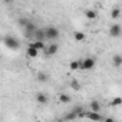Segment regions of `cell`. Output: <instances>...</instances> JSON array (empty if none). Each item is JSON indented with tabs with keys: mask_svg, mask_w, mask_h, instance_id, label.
Here are the masks:
<instances>
[{
	"mask_svg": "<svg viewBox=\"0 0 122 122\" xmlns=\"http://www.w3.org/2000/svg\"><path fill=\"white\" fill-rule=\"evenodd\" d=\"M112 65H113L115 68H119V66L122 65V56H121V55H115V56H113V59H112Z\"/></svg>",
	"mask_w": 122,
	"mask_h": 122,
	"instance_id": "obj_10",
	"label": "cell"
},
{
	"mask_svg": "<svg viewBox=\"0 0 122 122\" xmlns=\"http://www.w3.org/2000/svg\"><path fill=\"white\" fill-rule=\"evenodd\" d=\"M59 101L62 102V103H69V102L72 101V98H71L69 95H66V93H62V95L59 96Z\"/></svg>",
	"mask_w": 122,
	"mask_h": 122,
	"instance_id": "obj_14",
	"label": "cell"
},
{
	"mask_svg": "<svg viewBox=\"0 0 122 122\" xmlns=\"http://www.w3.org/2000/svg\"><path fill=\"white\" fill-rule=\"evenodd\" d=\"M93 66H95V59L93 57L83 59V66H82L83 71H91V69H93Z\"/></svg>",
	"mask_w": 122,
	"mask_h": 122,
	"instance_id": "obj_4",
	"label": "cell"
},
{
	"mask_svg": "<svg viewBox=\"0 0 122 122\" xmlns=\"http://www.w3.org/2000/svg\"><path fill=\"white\" fill-rule=\"evenodd\" d=\"M57 49H59V46H57L56 43H52V45H49L43 52H45L46 55H50V56H52V55H56V53H57Z\"/></svg>",
	"mask_w": 122,
	"mask_h": 122,
	"instance_id": "obj_7",
	"label": "cell"
},
{
	"mask_svg": "<svg viewBox=\"0 0 122 122\" xmlns=\"http://www.w3.org/2000/svg\"><path fill=\"white\" fill-rule=\"evenodd\" d=\"M102 122H115V121H113L112 118H105V119H103Z\"/></svg>",
	"mask_w": 122,
	"mask_h": 122,
	"instance_id": "obj_24",
	"label": "cell"
},
{
	"mask_svg": "<svg viewBox=\"0 0 122 122\" xmlns=\"http://www.w3.org/2000/svg\"><path fill=\"white\" fill-rule=\"evenodd\" d=\"M83 39H85V35H83L82 32H76V33H75V40L81 42V40H83Z\"/></svg>",
	"mask_w": 122,
	"mask_h": 122,
	"instance_id": "obj_21",
	"label": "cell"
},
{
	"mask_svg": "<svg viewBox=\"0 0 122 122\" xmlns=\"http://www.w3.org/2000/svg\"><path fill=\"white\" fill-rule=\"evenodd\" d=\"M3 43H5V46H7L9 49H13V50H16V49H19V46H20V43H19V40H17L16 37H13V36H10V35H7V36H5V39H3Z\"/></svg>",
	"mask_w": 122,
	"mask_h": 122,
	"instance_id": "obj_1",
	"label": "cell"
},
{
	"mask_svg": "<svg viewBox=\"0 0 122 122\" xmlns=\"http://www.w3.org/2000/svg\"><path fill=\"white\" fill-rule=\"evenodd\" d=\"M71 86H72L75 91H79V89H81V85H79L76 81H72V82H71Z\"/></svg>",
	"mask_w": 122,
	"mask_h": 122,
	"instance_id": "obj_22",
	"label": "cell"
},
{
	"mask_svg": "<svg viewBox=\"0 0 122 122\" xmlns=\"http://www.w3.org/2000/svg\"><path fill=\"white\" fill-rule=\"evenodd\" d=\"M25 30H26V37H33V35H35V32H36L37 29H36V25H35V23L29 22V25L25 27Z\"/></svg>",
	"mask_w": 122,
	"mask_h": 122,
	"instance_id": "obj_5",
	"label": "cell"
},
{
	"mask_svg": "<svg viewBox=\"0 0 122 122\" xmlns=\"http://www.w3.org/2000/svg\"><path fill=\"white\" fill-rule=\"evenodd\" d=\"M76 118H78V113H76L75 111H72V112H69V113L65 115V121H73V119H76Z\"/></svg>",
	"mask_w": 122,
	"mask_h": 122,
	"instance_id": "obj_15",
	"label": "cell"
},
{
	"mask_svg": "<svg viewBox=\"0 0 122 122\" xmlns=\"http://www.w3.org/2000/svg\"><path fill=\"white\" fill-rule=\"evenodd\" d=\"M121 33H122V27H121L118 23H115V25H112V26L109 27V35H111L112 37H119Z\"/></svg>",
	"mask_w": 122,
	"mask_h": 122,
	"instance_id": "obj_3",
	"label": "cell"
},
{
	"mask_svg": "<svg viewBox=\"0 0 122 122\" xmlns=\"http://www.w3.org/2000/svg\"><path fill=\"white\" fill-rule=\"evenodd\" d=\"M45 35H46V39L55 40V39H57V36H59V30H57L56 27H53V26H49V27L45 29Z\"/></svg>",
	"mask_w": 122,
	"mask_h": 122,
	"instance_id": "obj_2",
	"label": "cell"
},
{
	"mask_svg": "<svg viewBox=\"0 0 122 122\" xmlns=\"http://www.w3.org/2000/svg\"><path fill=\"white\" fill-rule=\"evenodd\" d=\"M39 55V50L35 49V47H27V56L29 57H37Z\"/></svg>",
	"mask_w": 122,
	"mask_h": 122,
	"instance_id": "obj_13",
	"label": "cell"
},
{
	"mask_svg": "<svg viewBox=\"0 0 122 122\" xmlns=\"http://www.w3.org/2000/svg\"><path fill=\"white\" fill-rule=\"evenodd\" d=\"M69 68H71V71H78V69L81 68V65H79V60H72V62H71V65H69Z\"/></svg>",
	"mask_w": 122,
	"mask_h": 122,
	"instance_id": "obj_17",
	"label": "cell"
},
{
	"mask_svg": "<svg viewBox=\"0 0 122 122\" xmlns=\"http://www.w3.org/2000/svg\"><path fill=\"white\" fill-rule=\"evenodd\" d=\"M85 15H86V17H88V19H91V20L96 19V12H95V10H86V12H85Z\"/></svg>",
	"mask_w": 122,
	"mask_h": 122,
	"instance_id": "obj_18",
	"label": "cell"
},
{
	"mask_svg": "<svg viewBox=\"0 0 122 122\" xmlns=\"http://www.w3.org/2000/svg\"><path fill=\"white\" fill-rule=\"evenodd\" d=\"M29 47H35V49H37V50H45V49H46L45 43H43V42H39V40H33L32 43H29Z\"/></svg>",
	"mask_w": 122,
	"mask_h": 122,
	"instance_id": "obj_9",
	"label": "cell"
},
{
	"mask_svg": "<svg viewBox=\"0 0 122 122\" xmlns=\"http://www.w3.org/2000/svg\"><path fill=\"white\" fill-rule=\"evenodd\" d=\"M119 15H121V10L116 7V9H112V12H111V16H112V19H118L119 17Z\"/></svg>",
	"mask_w": 122,
	"mask_h": 122,
	"instance_id": "obj_20",
	"label": "cell"
},
{
	"mask_svg": "<svg viewBox=\"0 0 122 122\" xmlns=\"http://www.w3.org/2000/svg\"><path fill=\"white\" fill-rule=\"evenodd\" d=\"M33 39L35 40H39V42H43V39H46V35H45V29H37L33 35Z\"/></svg>",
	"mask_w": 122,
	"mask_h": 122,
	"instance_id": "obj_8",
	"label": "cell"
},
{
	"mask_svg": "<svg viewBox=\"0 0 122 122\" xmlns=\"http://www.w3.org/2000/svg\"><path fill=\"white\" fill-rule=\"evenodd\" d=\"M91 111L99 113V111H101V105H99L98 101H92V102H91Z\"/></svg>",
	"mask_w": 122,
	"mask_h": 122,
	"instance_id": "obj_12",
	"label": "cell"
},
{
	"mask_svg": "<svg viewBox=\"0 0 122 122\" xmlns=\"http://www.w3.org/2000/svg\"><path fill=\"white\" fill-rule=\"evenodd\" d=\"M19 25L23 26V27H26V26L29 25V20H27V19H19Z\"/></svg>",
	"mask_w": 122,
	"mask_h": 122,
	"instance_id": "obj_23",
	"label": "cell"
},
{
	"mask_svg": "<svg viewBox=\"0 0 122 122\" xmlns=\"http://www.w3.org/2000/svg\"><path fill=\"white\" fill-rule=\"evenodd\" d=\"M36 101L39 102V103H42V105H45V103H47V96L45 95V93H37L36 95Z\"/></svg>",
	"mask_w": 122,
	"mask_h": 122,
	"instance_id": "obj_11",
	"label": "cell"
},
{
	"mask_svg": "<svg viewBox=\"0 0 122 122\" xmlns=\"http://www.w3.org/2000/svg\"><path fill=\"white\" fill-rule=\"evenodd\" d=\"M47 78H49V76H47L45 72H40V73H37V78H36V79H37L40 83H43V82H46V81H47Z\"/></svg>",
	"mask_w": 122,
	"mask_h": 122,
	"instance_id": "obj_16",
	"label": "cell"
},
{
	"mask_svg": "<svg viewBox=\"0 0 122 122\" xmlns=\"http://www.w3.org/2000/svg\"><path fill=\"white\" fill-rule=\"evenodd\" d=\"M111 105H112V106H119V105H122V98H121V96L113 98L112 102H111Z\"/></svg>",
	"mask_w": 122,
	"mask_h": 122,
	"instance_id": "obj_19",
	"label": "cell"
},
{
	"mask_svg": "<svg viewBox=\"0 0 122 122\" xmlns=\"http://www.w3.org/2000/svg\"><path fill=\"white\" fill-rule=\"evenodd\" d=\"M86 118H89L91 121H93V122H102L103 121V118H102V115H99L98 112H86Z\"/></svg>",
	"mask_w": 122,
	"mask_h": 122,
	"instance_id": "obj_6",
	"label": "cell"
}]
</instances>
